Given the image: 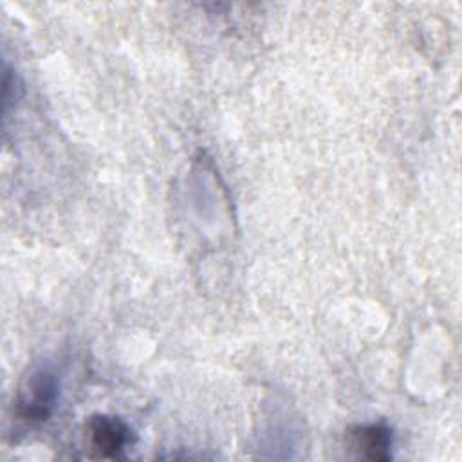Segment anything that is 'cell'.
<instances>
[{
    "mask_svg": "<svg viewBox=\"0 0 462 462\" xmlns=\"http://www.w3.org/2000/svg\"><path fill=\"white\" fill-rule=\"evenodd\" d=\"M56 381L47 370L32 374L25 386L20 390L18 411L25 420H45L51 413L52 402L56 399Z\"/></svg>",
    "mask_w": 462,
    "mask_h": 462,
    "instance_id": "2",
    "label": "cell"
},
{
    "mask_svg": "<svg viewBox=\"0 0 462 462\" xmlns=\"http://www.w3.org/2000/svg\"><path fill=\"white\" fill-rule=\"evenodd\" d=\"M348 446L357 457L366 460H388L392 448V430L384 424L354 426L346 433Z\"/></svg>",
    "mask_w": 462,
    "mask_h": 462,
    "instance_id": "3",
    "label": "cell"
},
{
    "mask_svg": "<svg viewBox=\"0 0 462 462\" xmlns=\"http://www.w3.org/2000/svg\"><path fill=\"white\" fill-rule=\"evenodd\" d=\"M87 446L96 458H116L128 442V428L110 415H92L85 426Z\"/></svg>",
    "mask_w": 462,
    "mask_h": 462,
    "instance_id": "1",
    "label": "cell"
}]
</instances>
